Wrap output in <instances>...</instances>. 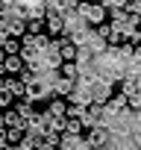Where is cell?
I'll return each instance as SVG.
<instances>
[{
	"label": "cell",
	"mask_w": 141,
	"mask_h": 150,
	"mask_svg": "<svg viewBox=\"0 0 141 150\" xmlns=\"http://www.w3.org/2000/svg\"><path fill=\"white\" fill-rule=\"evenodd\" d=\"M44 33V21H27V35H38Z\"/></svg>",
	"instance_id": "d6986e66"
},
{
	"label": "cell",
	"mask_w": 141,
	"mask_h": 150,
	"mask_svg": "<svg viewBox=\"0 0 141 150\" xmlns=\"http://www.w3.org/2000/svg\"><path fill=\"white\" fill-rule=\"evenodd\" d=\"M0 12H3V3H0Z\"/></svg>",
	"instance_id": "484cf974"
},
{
	"label": "cell",
	"mask_w": 141,
	"mask_h": 150,
	"mask_svg": "<svg viewBox=\"0 0 141 150\" xmlns=\"http://www.w3.org/2000/svg\"><path fill=\"white\" fill-rule=\"evenodd\" d=\"M77 3H91V0H77Z\"/></svg>",
	"instance_id": "d4e9b609"
},
{
	"label": "cell",
	"mask_w": 141,
	"mask_h": 150,
	"mask_svg": "<svg viewBox=\"0 0 141 150\" xmlns=\"http://www.w3.org/2000/svg\"><path fill=\"white\" fill-rule=\"evenodd\" d=\"M65 106H68V100H65V97H50V100H47L44 115H62V118H65Z\"/></svg>",
	"instance_id": "8fae6325"
},
{
	"label": "cell",
	"mask_w": 141,
	"mask_h": 150,
	"mask_svg": "<svg viewBox=\"0 0 141 150\" xmlns=\"http://www.w3.org/2000/svg\"><path fill=\"white\" fill-rule=\"evenodd\" d=\"M65 100H68V103H77V106H82V109H85V106L91 103V88H74Z\"/></svg>",
	"instance_id": "9c48e42d"
},
{
	"label": "cell",
	"mask_w": 141,
	"mask_h": 150,
	"mask_svg": "<svg viewBox=\"0 0 141 150\" xmlns=\"http://www.w3.org/2000/svg\"><path fill=\"white\" fill-rule=\"evenodd\" d=\"M44 30H47L44 35H50L53 41H59V38L65 35V18H62V15H47V18H44Z\"/></svg>",
	"instance_id": "3957f363"
},
{
	"label": "cell",
	"mask_w": 141,
	"mask_h": 150,
	"mask_svg": "<svg viewBox=\"0 0 141 150\" xmlns=\"http://www.w3.org/2000/svg\"><path fill=\"white\" fill-rule=\"evenodd\" d=\"M82 138H85V144H88V147L103 150V147H106V141L112 138V132H109V127H106V124H97V127L85 129V132H82Z\"/></svg>",
	"instance_id": "7a4b0ae2"
},
{
	"label": "cell",
	"mask_w": 141,
	"mask_h": 150,
	"mask_svg": "<svg viewBox=\"0 0 141 150\" xmlns=\"http://www.w3.org/2000/svg\"><path fill=\"white\" fill-rule=\"evenodd\" d=\"M21 135H24V129H15V127H6V129H3V138H6V144H12V147L21 141Z\"/></svg>",
	"instance_id": "2e32d148"
},
{
	"label": "cell",
	"mask_w": 141,
	"mask_h": 150,
	"mask_svg": "<svg viewBox=\"0 0 141 150\" xmlns=\"http://www.w3.org/2000/svg\"><path fill=\"white\" fill-rule=\"evenodd\" d=\"M80 150H94V147H88V144H82V147H80Z\"/></svg>",
	"instance_id": "cb8c5ba5"
},
{
	"label": "cell",
	"mask_w": 141,
	"mask_h": 150,
	"mask_svg": "<svg viewBox=\"0 0 141 150\" xmlns=\"http://www.w3.org/2000/svg\"><path fill=\"white\" fill-rule=\"evenodd\" d=\"M59 144H62V147H68V150H80V147L85 144V138H82V135H70V132H62V135H59Z\"/></svg>",
	"instance_id": "30bf717a"
},
{
	"label": "cell",
	"mask_w": 141,
	"mask_h": 150,
	"mask_svg": "<svg viewBox=\"0 0 141 150\" xmlns=\"http://www.w3.org/2000/svg\"><path fill=\"white\" fill-rule=\"evenodd\" d=\"M123 12H126V15H138V12H141V0H126Z\"/></svg>",
	"instance_id": "ffe728a7"
},
{
	"label": "cell",
	"mask_w": 141,
	"mask_h": 150,
	"mask_svg": "<svg viewBox=\"0 0 141 150\" xmlns=\"http://www.w3.org/2000/svg\"><path fill=\"white\" fill-rule=\"evenodd\" d=\"M65 132H70V135H82V132H85V129H82V121H80V118H74V121L65 118Z\"/></svg>",
	"instance_id": "e0dca14e"
},
{
	"label": "cell",
	"mask_w": 141,
	"mask_h": 150,
	"mask_svg": "<svg viewBox=\"0 0 141 150\" xmlns=\"http://www.w3.org/2000/svg\"><path fill=\"white\" fill-rule=\"evenodd\" d=\"M6 91H9L12 97H18V100H24V83H21L18 77H6Z\"/></svg>",
	"instance_id": "7c38bea8"
},
{
	"label": "cell",
	"mask_w": 141,
	"mask_h": 150,
	"mask_svg": "<svg viewBox=\"0 0 141 150\" xmlns=\"http://www.w3.org/2000/svg\"><path fill=\"white\" fill-rule=\"evenodd\" d=\"M12 109H15V112H18V118H24V121L35 112V109H32V100H27V97H24V100H15V103H12Z\"/></svg>",
	"instance_id": "4fadbf2b"
},
{
	"label": "cell",
	"mask_w": 141,
	"mask_h": 150,
	"mask_svg": "<svg viewBox=\"0 0 141 150\" xmlns=\"http://www.w3.org/2000/svg\"><path fill=\"white\" fill-rule=\"evenodd\" d=\"M56 53H59L62 62H74V59H77V47L70 44L68 38H59V41H56Z\"/></svg>",
	"instance_id": "ba28073f"
},
{
	"label": "cell",
	"mask_w": 141,
	"mask_h": 150,
	"mask_svg": "<svg viewBox=\"0 0 141 150\" xmlns=\"http://www.w3.org/2000/svg\"><path fill=\"white\" fill-rule=\"evenodd\" d=\"M112 94H115V88H112V83H106V80H100V83H94V86H91V100H94V103H100V106H103Z\"/></svg>",
	"instance_id": "277c9868"
},
{
	"label": "cell",
	"mask_w": 141,
	"mask_h": 150,
	"mask_svg": "<svg viewBox=\"0 0 141 150\" xmlns=\"http://www.w3.org/2000/svg\"><path fill=\"white\" fill-rule=\"evenodd\" d=\"M0 50H3L6 56H18V50H21V41H18V38H6L3 44H0Z\"/></svg>",
	"instance_id": "9a60e30c"
},
{
	"label": "cell",
	"mask_w": 141,
	"mask_h": 150,
	"mask_svg": "<svg viewBox=\"0 0 141 150\" xmlns=\"http://www.w3.org/2000/svg\"><path fill=\"white\" fill-rule=\"evenodd\" d=\"M21 71H24V62L18 56H6L3 65H0V77H15V74H21Z\"/></svg>",
	"instance_id": "52a82bcc"
},
{
	"label": "cell",
	"mask_w": 141,
	"mask_h": 150,
	"mask_svg": "<svg viewBox=\"0 0 141 150\" xmlns=\"http://www.w3.org/2000/svg\"><path fill=\"white\" fill-rule=\"evenodd\" d=\"M56 74L65 77V80H77V65H74V62H62V68H59Z\"/></svg>",
	"instance_id": "5bb4252c"
},
{
	"label": "cell",
	"mask_w": 141,
	"mask_h": 150,
	"mask_svg": "<svg viewBox=\"0 0 141 150\" xmlns=\"http://www.w3.org/2000/svg\"><path fill=\"white\" fill-rule=\"evenodd\" d=\"M6 33H9V38H24V35H27V21L18 18V15H12V18L6 21Z\"/></svg>",
	"instance_id": "8992f818"
},
{
	"label": "cell",
	"mask_w": 141,
	"mask_h": 150,
	"mask_svg": "<svg viewBox=\"0 0 141 150\" xmlns=\"http://www.w3.org/2000/svg\"><path fill=\"white\" fill-rule=\"evenodd\" d=\"M35 150H56V147H50V144H38Z\"/></svg>",
	"instance_id": "7402d4cb"
},
{
	"label": "cell",
	"mask_w": 141,
	"mask_h": 150,
	"mask_svg": "<svg viewBox=\"0 0 141 150\" xmlns=\"http://www.w3.org/2000/svg\"><path fill=\"white\" fill-rule=\"evenodd\" d=\"M100 3H103L106 12H109V9H123V6H126V0H100Z\"/></svg>",
	"instance_id": "44dd1931"
},
{
	"label": "cell",
	"mask_w": 141,
	"mask_h": 150,
	"mask_svg": "<svg viewBox=\"0 0 141 150\" xmlns=\"http://www.w3.org/2000/svg\"><path fill=\"white\" fill-rule=\"evenodd\" d=\"M24 124H27V132H32V135L47 132V115H44V112H32Z\"/></svg>",
	"instance_id": "5b68a950"
},
{
	"label": "cell",
	"mask_w": 141,
	"mask_h": 150,
	"mask_svg": "<svg viewBox=\"0 0 141 150\" xmlns=\"http://www.w3.org/2000/svg\"><path fill=\"white\" fill-rule=\"evenodd\" d=\"M77 15H80L88 27L106 24V6H103V3H77Z\"/></svg>",
	"instance_id": "6da1fadb"
},
{
	"label": "cell",
	"mask_w": 141,
	"mask_h": 150,
	"mask_svg": "<svg viewBox=\"0 0 141 150\" xmlns=\"http://www.w3.org/2000/svg\"><path fill=\"white\" fill-rule=\"evenodd\" d=\"M6 129V121H3V112H0V132H3Z\"/></svg>",
	"instance_id": "603a6c76"
},
{
	"label": "cell",
	"mask_w": 141,
	"mask_h": 150,
	"mask_svg": "<svg viewBox=\"0 0 141 150\" xmlns=\"http://www.w3.org/2000/svg\"><path fill=\"white\" fill-rule=\"evenodd\" d=\"M12 103H15V97H12L6 88H0V112H3V109H12Z\"/></svg>",
	"instance_id": "ac0fdd59"
}]
</instances>
